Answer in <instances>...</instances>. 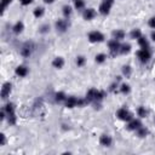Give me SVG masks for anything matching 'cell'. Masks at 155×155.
<instances>
[{"mask_svg":"<svg viewBox=\"0 0 155 155\" xmlns=\"http://www.w3.org/2000/svg\"><path fill=\"white\" fill-rule=\"evenodd\" d=\"M105 97V92L102 90H97V88H90L86 93V99L88 103H98L101 101H103Z\"/></svg>","mask_w":155,"mask_h":155,"instance_id":"obj_1","label":"cell"},{"mask_svg":"<svg viewBox=\"0 0 155 155\" xmlns=\"http://www.w3.org/2000/svg\"><path fill=\"white\" fill-rule=\"evenodd\" d=\"M74 8L78 11H84L86 8L85 0H74Z\"/></svg>","mask_w":155,"mask_h":155,"instance_id":"obj_24","label":"cell"},{"mask_svg":"<svg viewBox=\"0 0 155 155\" xmlns=\"http://www.w3.org/2000/svg\"><path fill=\"white\" fill-rule=\"evenodd\" d=\"M33 1H34V0H19V4H21L22 6H28V5H30Z\"/></svg>","mask_w":155,"mask_h":155,"instance_id":"obj_35","label":"cell"},{"mask_svg":"<svg viewBox=\"0 0 155 155\" xmlns=\"http://www.w3.org/2000/svg\"><path fill=\"white\" fill-rule=\"evenodd\" d=\"M99 144H101L102 147H105V148L111 147V144H113V138H111V136H109V134H107V133H103V134L99 137Z\"/></svg>","mask_w":155,"mask_h":155,"instance_id":"obj_12","label":"cell"},{"mask_svg":"<svg viewBox=\"0 0 155 155\" xmlns=\"http://www.w3.org/2000/svg\"><path fill=\"white\" fill-rule=\"evenodd\" d=\"M78 103H79V97H75V96H68L65 102H64V107L65 108H75L78 107Z\"/></svg>","mask_w":155,"mask_h":155,"instance_id":"obj_11","label":"cell"},{"mask_svg":"<svg viewBox=\"0 0 155 155\" xmlns=\"http://www.w3.org/2000/svg\"><path fill=\"white\" fill-rule=\"evenodd\" d=\"M64 58L63 57H54L52 61V67L54 69H62L64 67Z\"/></svg>","mask_w":155,"mask_h":155,"instance_id":"obj_15","label":"cell"},{"mask_svg":"<svg viewBox=\"0 0 155 155\" xmlns=\"http://www.w3.org/2000/svg\"><path fill=\"white\" fill-rule=\"evenodd\" d=\"M137 42H138V45H139V47H140V48H150L149 40L147 39V36H145V35H142V36L137 40Z\"/></svg>","mask_w":155,"mask_h":155,"instance_id":"obj_18","label":"cell"},{"mask_svg":"<svg viewBox=\"0 0 155 155\" xmlns=\"http://www.w3.org/2000/svg\"><path fill=\"white\" fill-rule=\"evenodd\" d=\"M119 91H120V93H122V94H128V93L131 92V86H130L128 84L124 82V84H121V85L119 86Z\"/></svg>","mask_w":155,"mask_h":155,"instance_id":"obj_27","label":"cell"},{"mask_svg":"<svg viewBox=\"0 0 155 155\" xmlns=\"http://www.w3.org/2000/svg\"><path fill=\"white\" fill-rule=\"evenodd\" d=\"M136 134H137L139 138H144V137H147V136L149 134V130H148L147 127H144V126H140V127L136 131Z\"/></svg>","mask_w":155,"mask_h":155,"instance_id":"obj_26","label":"cell"},{"mask_svg":"<svg viewBox=\"0 0 155 155\" xmlns=\"http://www.w3.org/2000/svg\"><path fill=\"white\" fill-rule=\"evenodd\" d=\"M121 73H122V75H124L125 78H130L131 74H132V68H131L130 65H124V67L121 68Z\"/></svg>","mask_w":155,"mask_h":155,"instance_id":"obj_29","label":"cell"},{"mask_svg":"<svg viewBox=\"0 0 155 155\" xmlns=\"http://www.w3.org/2000/svg\"><path fill=\"white\" fill-rule=\"evenodd\" d=\"M23 29H24V23H23L22 21H17V22L12 25V31H13L15 34H21V33L23 31Z\"/></svg>","mask_w":155,"mask_h":155,"instance_id":"obj_17","label":"cell"},{"mask_svg":"<svg viewBox=\"0 0 155 155\" xmlns=\"http://www.w3.org/2000/svg\"><path fill=\"white\" fill-rule=\"evenodd\" d=\"M44 15H45V8H44L42 6L35 7V8L33 10V16H34L35 18H41Z\"/></svg>","mask_w":155,"mask_h":155,"instance_id":"obj_25","label":"cell"},{"mask_svg":"<svg viewBox=\"0 0 155 155\" xmlns=\"http://www.w3.org/2000/svg\"><path fill=\"white\" fill-rule=\"evenodd\" d=\"M96 16H97V11L93 7H86L82 11V18L85 21H92L96 18Z\"/></svg>","mask_w":155,"mask_h":155,"instance_id":"obj_10","label":"cell"},{"mask_svg":"<svg viewBox=\"0 0 155 155\" xmlns=\"http://www.w3.org/2000/svg\"><path fill=\"white\" fill-rule=\"evenodd\" d=\"M136 56L140 63H148L151 58V51L150 48H139L136 52Z\"/></svg>","mask_w":155,"mask_h":155,"instance_id":"obj_4","label":"cell"},{"mask_svg":"<svg viewBox=\"0 0 155 155\" xmlns=\"http://www.w3.org/2000/svg\"><path fill=\"white\" fill-rule=\"evenodd\" d=\"M13 0H0V2H1V12H4L5 10H6V7L12 2Z\"/></svg>","mask_w":155,"mask_h":155,"instance_id":"obj_32","label":"cell"},{"mask_svg":"<svg viewBox=\"0 0 155 155\" xmlns=\"http://www.w3.org/2000/svg\"><path fill=\"white\" fill-rule=\"evenodd\" d=\"M31 52H33V45L29 42L24 44L21 48V56H23V57H29L31 54Z\"/></svg>","mask_w":155,"mask_h":155,"instance_id":"obj_14","label":"cell"},{"mask_svg":"<svg viewBox=\"0 0 155 155\" xmlns=\"http://www.w3.org/2000/svg\"><path fill=\"white\" fill-rule=\"evenodd\" d=\"M28 73H29L28 67H27V65H23V64L18 65V67L15 69V74H16L17 76H19V78H25V76L28 75Z\"/></svg>","mask_w":155,"mask_h":155,"instance_id":"obj_13","label":"cell"},{"mask_svg":"<svg viewBox=\"0 0 155 155\" xmlns=\"http://www.w3.org/2000/svg\"><path fill=\"white\" fill-rule=\"evenodd\" d=\"M114 1L115 0H103L101 4H99V7H98V12L102 15V16H108L110 13V10L114 5Z\"/></svg>","mask_w":155,"mask_h":155,"instance_id":"obj_5","label":"cell"},{"mask_svg":"<svg viewBox=\"0 0 155 155\" xmlns=\"http://www.w3.org/2000/svg\"><path fill=\"white\" fill-rule=\"evenodd\" d=\"M87 39L92 44H99V42H103L105 40V36L99 30H92V31H90L87 34Z\"/></svg>","mask_w":155,"mask_h":155,"instance_id":"obj_3","label":"cell"},{"mask_svg":"<svg viewBox=\"0 0 155 155\" xmlns=\"http://www.w3.org/2000/svg\"><path fill=\"white\" fill-rule=\"evenodd\" d=\"M1 138H2L1 145H5V143H6V138H5V134H4V133H1Z\"/></svg>","mask_w":155,"mask_h":155,"instance_id":"obj_37","label":"cell"},{"mask_svg":"<svg viewBox=\"0 0 155 155\" xmlns=\"http://www.w3.org/2000/svg\"><path fill=\"white\" fill-rule=\"evenodd\" d=\"M148 25H149L151 29H155V16H153V17H150V18L148 19Z\"/></svg>","mask_w":155,"mask_h":155,"instance_id":"obj_33","label":"cell"},{"mask_svg":"<svg viewBox=\"0 0 155 155\" xmlns=\"http://www.w3.org/2000/svg\"><path fill=\"white\" fill-rule=\"evenodd\" d=\"M48 31H50V24H42V25H40V28H39V33L40 34H46Z\"/></svg>","mask_w":155,"mask_h":155,"instance_id":"obj_31","label":"cell"},{"mask_svg":"<svg viewBox=\"0 0 155 155\" xmlns=\"http://www.w3.org/2000/svg\"><path fill=\"white\" fill-rule=\"evenodd\" d=\"M54 1H56V0H44V2H45V4H48V5H50V4H53Z\"/></svg>","mask_w":155,"mask_h":155,"instance_id":"obj_38","label":"cell"},{"mask_svg":"<svg viewBox=\"0 0 155 155\" xmlns=\"http://www.w3.org/2000/svg\"><path fill=\"white\" fill-rule=\"evenodd\" d=\"M120 45H121V42H120L119 40L113 39V38L108 41V48H109V51H110V53H111L113 56H114V54H116V53H119Z\"/></svg>","mask_w":155,"mask_h":155,"instance_id":"obj_9","label":"cell"},{"mask_svg":"<svg viewBox=\"0 0 155 155\" xmlns=\"http://www.w3.org/2000/svg\"><path fill=\"white\" fill-rule=\"evenodd\" d=\"M116 117H117L119 120H121V121L127 122V121H130V120L133 119V114H132L126 107H121V108H119V109L116 110Z\"/></svg>","mask_w":155,"mask_h":155,"instance_id":"obj_2","label":"cell"},{"mask_svg":"<svg viewBox=\"0 0 155 155\" xmlns=\"http://www.w3.org/2000/svg\"><path fill=\"white\" fill-rule=\"evenodd\" d=\"M131 52V45L128 42H122L120 45V50H119V53L120 54H127Z\"/></svg>","mask_w":155,"mask_h":155,"instance_id":"obj_22","label":"cell"},{"mask_svg":"<svg viewBox=\"0 0 155 155\" xmlns=\"http://www.w3.org/2000/svg\"><path fill=\"white\" fill-rule=\"evenodd\" d=\"M142 35H143V33H142V30L138 29V28H134V29H132V30L130 31V38H131L132 40H138Z\"/></svg>","mask_w":155,"mask_h":155,"instance_id":"obj_23","label":"cell"},{"mask_svg":"<svg viewBox=\"0 0 155 155\" xmlns=\"http://www.w3.org/2000/svg\"><path fill=\"white\" fill-rule=\"evenodd\" d=\"M119 84H117V81H115V82H113L111 85H110V88H109V91H111V92H114L116 88H119Z\"/></svg>","mask_w":155,"mask_h":155,"instance_id":"obj_34","label":"cell"},{"mask_svg":"<svg viewBox=\"0 0 155 155\" xmlns=\"http://www.w3.org/2000/svg\"><path fill=\"white\" fill-rule=\"evenodd\" d=\"M111 36H113V39H115V40L122 41V40L125 39V36H126V33H125L122 29H116V30H114V31L111 33Z\"/></svg>","mask_w":155,"mask_h":155,"instance_id":"obj_16","label":"cell"},{"mask_svg":"<svg viewBox=\"0 0 155 155\" xmlns=\"http://www.w3.org/2000/svg\"><path fill=\"white\" fill-rule=\"evenodd\" d=\"M148 114H149V111H148V109H147L145 107L139 105V107L137 108V116H138L139 119H145V117L148 116Z\"/></svg>","mask_w":155,"mask_h":155,"instance_id":"obj_20","label":"cell"},{"mask_svg":"<svg viewBox=\"0 0 155 155\" xmlns=\"http://www.w3.org/2000/svg\"><path fill=\"white\" fill-rule=\"evenodd\" d=\"M67 94H65V92H63V91H58V92H56V94H54V101L57 102V103H64L65 102V99H67Z\"/></svg>","mask_w":155,"mask_h":155,"instance_id":"obj_21","label":"cell"},{"mask_svg":"<svg viewBox=\"0 0 155 155\" xmlns=\"http://www.w3.org/2000/svg\"><path fill=\"white\" fill-rule=\"evenodd\" d=\"M150 39H151V40L155 42V29H153V31L150 33Z\"/></svg>","mask_w":155,"mask_h":155,"instance_id":"obj_36","label":"cell"},{"mask_svg":"<svg viewBox=\"0 0 155 155\" xmlns=\"http://www.w3.org/2000/svg\"><path fill=\"white\" fill-rule=\"evenodd\" d=\"M75 63L79 68H82L85 64H86V57L85 56H78L76 59H75Z\"/></svg>","mask_w":155,"mask_h":155,"instance_id":"obj_30","label":"cell"},{"mask_svg":"<svg viewBox=\"0 0 155 155\" xmlns=\"http://www.w3.org/2000/svg\"><path fill=\"white\" fill-rule=\"evenodd\" d=\"M62 13H63V17H64V18L69 19L70 16L73 15V7L69 6V5H63V7H62Z\"/></svg>","mask_w":155,"mask_h":155,"instance_id":"obj_19","label":"cell"},{"mask_svg":"<svg viewBox=\"0 0 155 155\" xmlns=\"http://www.w3.org/2000/svg\"><path fill=\"white\" fill-rule=\"evenodd\" d=\"M54 28L58 33H65L69 28V22L67 21V18H61V19H57L56 23H54Z\"/></svg>","mask_w":155,"mask_h":155,"instance_id":"obj_6","label":"cell"},{"mask_svg":"<svg viewBox=\"0 0 155 155\" xmlns=\"http://www.w3.org/2000/svg\"><path fill=\"white\" fill-rule=\"evenodd\" d=\"M107 54L105 53H98V54H96V57H94V62L97 63V64H103L105 61H107Z\"/></svg>","mask_w":155,"mask_h":155,"instance_id":"obj_28","label":"cell"},{"mask_svg":"<svg viewBox=\"0 0 155 155\" xmlns=\"http://www.w3.org/2000/svg\"><path fill=\"white\" fill-rule=\"evenodd\" d=\"M12 92V84L10 81H6L2 84V87H1V91H0V96L2 99H7L10 97Z\"/></svg>","mask_w":155,"mask_h":155,"instance_id":"obj_8","label":"cell"},{"mask_svg":"<svg viewBox=\"0 0 155 155\" xmlns=\"http://www.w3.org/2000/svg\"><path fill=\"white\" fill-rule=\"evenodd\" d=\"M140 126H143V124L139 117H133L132 120L127 121V124H126V128L128 131H133V132H136Z\"/></svg>","mask_w":155,"mask_h":155,"instance_id":"obj_7","label":"cell"}]
</instances>
